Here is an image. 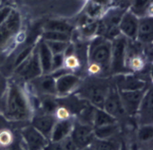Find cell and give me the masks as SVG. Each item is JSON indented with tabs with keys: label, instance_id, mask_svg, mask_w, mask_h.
<instances>
[{
	"label": "cell",
	"instance_id": "6da1fadb",
	"mask_svg": "<svg viewBox=\"0 0 153 150\" xmlns=\"http://www.w3.org/2000/svg\"><path fill=\"white\" fill-rule=\"evenodd\" d=\"M0 112L9 122L20 123L30 120L33 112L31 101L18 81L9 80L6 94L0 102Z\"/></svg>",
	"mask_w": 153,
	"mask_h": 150
},
{
	"label": "cell",
	"instance_id": "7a4b0ae2",
	"mask_svg": "<svg viewBox=\"0 0 153 150\" xmlns=\"http://www.w3.org/2000/svg\"><path fill=\"white\" fill-rule=\"evenodd\" d=\"M111 41L96 35L88 41V71L89 74L101 76L110 73Z\"/></svg>",
	"mask_w": 153,
	"mask_h": 150
},
{
	"label": "cell",
	"instance_id": "3957f363",
	"mask_svg": "<svg viewBox=\"0 0 153 150\" xmlns=\"http://www.w3.org/2000/svg\"><path fill=\"white\" fill-rule=\"evenodd\" d=\"M22 27V18L16 10L13 9L8 18L0 25V52L7 50Z\"/></svg>",
	"mask_w": 153,
	"mask_h": 150
},
{
	"label": "cell",
	"instance_id": "277c9868",
	"mask_svg": "<svg viewBox=\"0 0 153 150\" xmlns=\"http://www.w3.org/2000/svg\"><path fill=\"white\" fill-rule=\"evenodd\" d=\"M40 75H42V69L35 45L30 54L13 68V76L19 81L28 83Z\"/></svg>",
	"mask_w": 153,
	"mask_h": 150
},
{
	"label": "cell",
	"instance_id": "5b68a950",
	"mask_svg": "<svg viewBox=\"0 0 153 150\" xmlns=\"http://www.w3.org/2000/svg\"><path fill=\"white\" fill-rule=\"evenodd\" d=\"M128 39L122 34L111 40V61H110V73H126V54Z\"/></svg>",
	"mask_w": 153,
	"mask_h": 150
},
{
	"label": "cell",
	"instance_id": "8992f818",
	"mask_svg": "<svg viewBox=\"0 0 153 150\" xmlns=\"http://www.w3.org/2000/svg\"><path fill=\"white\" fill-rule=\"evenodd\" d=\"M108 88L109 85L102 82H91L82 87L77 95L95 108H103Z\"/></svg>",
	"mask_w": 153,
	"mask_h": 150
},
{
	"label": "cell",
	"instance_id": "52a82bcc",
	"mask_svg": "<svg viewBox=\"0 0 153 150\" xmlns=\"http://www.w3.org/2000/svg\"><path fill=\"white\" fill-rule=\"evenodd\" d=\"M20 137L24 150H43L49 140L35 128L30 125L20 129Z\"/></svg>",
	"mask_w": 153,
	"mask_h": 150
},
{
	"label": "cell",
	"instance_id": "ba28073f",
	"mask_svg": "<svg viewBox=\"0 0 153 150\" xmlns=\"http://www.w3.org/2000/svg\"><path fill=\"white\" fill-rule=\"evenodd\" d=\"M71 138L72 139L73 143H75V146L79 148V150L91 146L95 140L92 125L83 124V123H80L74 119Z\"/></svg>",
	"mask_w": 153,
	"mask_h": 150
},
{
	"label": "cell",
	"instance_id": "9c48e42d",
	"mask_svg": "<svg viewBox=\"0 0 153 150\" xmlns=\"http://www.w3.org/2000/svg\"><path fill=\"white\" fill-rule=\"evenodd\" d=\"M36 97L54 96L56 97L55 79L51 74H42L27 83Z\"/></svg>",
	"mask_w": 153,
	"mask_h": 150
},
{
	"label": "cell",
	"instance_id": "30bf717a",
	"mask_svg": "<svg viewBox=\"0 0 153 150\" xmlns=\"http://www.w3.org/2000/svg\"><path fill=\"white\" fill-rule=\"evenodd\" d=\"M81 78L73 72H67L55 78L56 96L60 98L67 97L80 87Z\"/></svg>",
	"mask_w": 153,
	"mask_h": 150
},
{
	"label": "cell",
	"instance_id": "8fae6325",
	"mask_svg": "<svg viewBox=\"0 0 153 150\" xmlns=\"http://www.w3.org/2000/svg\"><path fill=\"white\" fill-rule=\"evenodd\" d=\"M103 109L107 112V113H108L113 118H115L117 121L120 118L126 115L125 109L123 108L122 102H121V99H120L118 89L116 88L115 85L114 87H109L107 97H105V102H104Z\"/></svg>",
	"mask_w": 153,
	"mask_h": 150
},
{
	"label": "cell",
	"instance_id": "7c38bea8",
	"mask_svg": "<svg viewBox=\"0 0 153 150\" xmlns=\"http://www.w3.org/2000/svg\"><path fill=\"white\" fill-rule=\"evenodd\" d=\"M146 89L131 90V91H119L120 99L126 115L134 116L137 114L142 99Z\"/></svg>",
	"mask_w": 153,
	"mask_h": 150
},
{
	"label": "cell",
	"instance_id": "4fadbf2b",
	"mask_svg": "<svg viewBox=\"0 0 153 150\" xmlns=\"http://www.w3.org/2000/svg\"><path fill=\"white\" fill-rule=\"evenodd\" d=\"M146 82L134 74L128 72L115 75V87L119 91H131V90L146 89Z\"/></svg>",
	"mask_w": 153,
	"mask_h": 150
},
{
	"label": "cell",
	"instance_id": "5bb4252c",
	"mask_svg": "<svg viewBox=\"0 0 153 150\" xmlns=\"http://www.w3.org/2000/svg\"><path fill=\"white\" fill-rule=\"evenodd\" d=\"M139 18L128 9L122 15L118 28L120 33L130 41H136L138 33Z\"/></svg>",
	"mask_w": 153,
	"mask_h": 150
},
{
	"label": "cell",
	"instance_id": "9a60e30c",
	"mask_svg": "<svg viewBox=\"0 0 153 150\" xmlns=\"http://www.w3.org/2000/svg\"><path fill=\"white\" fill-rule=\"evenodd\" d=\"M56 121L57 119L53 114L43 113V112H37V114L33 115L30 120V125L48 140H50L51 131L53 129Z\"/></svg>",
	"mask_w": 153,
	"mask_h": 150
},
{
	"label": "cell",
	"instance_id": "2e32d148",
	"mask_svg": "<svg viewBox=\"0 0 153 150\" xmlns=\"http://www.w3.org/2000/svg\"><path fill=\"white\" fill-rule=\"evenodd\" d=\"M152 89L147 88L140 104L138 112L141 125H152Z\"/></svg>",
	"mask_w": 153,
	"mask_h": 150
},
{
	"label": "cell",
	"instance_id": "e0dca14e",
	"mask_svg": "<svg viewBox=\"0 0 153 150\" xmlns=\"http://www.w3.org/2000/svg\"><path fill=\"white\" fill-rule=\"evenodd\" d=\"M153 38V21L150 15L139 18L136 41L141 44H151Z\"/></svg>",
	"mask_w": 153,
	"mask_h": 150
},
{
	"label": "cell",
	"instance_id": "ac0fdd59",
	"mask_svg": "<svg viewBox=\"0 0 153 150\" xmlns=\"http://www.w3.org/2000/svg\"><path fill=\"white\" fill-rule=\"evenodd\" d=\"M73 117L64 120H57L51 131L50 140L51 142H59L63 139L71 136L73 126Z\"/></svg>",
	"mask_w": 153,
	"mask_h": 150
},
{
	"label": "cell",
	"instance_id": "d6986e66",
	"mask_svg": "<svg viewBox=\"0 0 153 150\" xmlns=\"http://www.w3.org/2000/svg\"><path fill=\"white\" fill-rule=\"evenodd\" d=\"M36 50L38 53V59L42 69V74H50L51 72V63L53 54L47 46L46 42L40 40L36 44Z\"/></svg>",
	"mask_w": 153,
	"mask_h": 150
},
{
	"label": "cell",
	"instance_id": "ffe728a7",
	"mask_svg": "<svg viewBox=\"0 0 153 150\" xmlns=\"http://www.w3.org/2000/svg\"><path fill=\"white\" fill-rule=\"evenodd\" d=\"M119 130H120V126L117 122L99 127H94L93 133L95 139H98V140H107V139L113 138L119 132Z\"/></svg>",
	"mask_w": 153,
	"mask_h": 150
},
{
	"label": "cell",
	"instance_id": "44dd1931",
	"mask_svg": "<svg viewBox=\"0 0 153 150\" xmlns=\"http://www.w3.org/2000/svg\"><path fill=\"white\" fill-rule=\"evenodd\" d=\"M151 6V0H131L128 10L138 18L147 15Z\"/></svg>",
	"mask_w": 153,
	"mask_h": 150
},
{
	"label": "cell",
	"instance_id": "7402d4cb",
	"mask_svg": "<svg viewBox=\"0 0 153 150\" xmlns=\"http://www.w3.org/2000/svg\"><path fill=\"white\" fill-rule=\"evenodd\" d=\"M118 121L113 118L111 115L107 113L103 108H95L93 114L92 119V127H99L102 125L113 124V123H117Z\"/></svg>",
	"mask_w": 153,
	"mask_h": 150
},
{
	"label": "cell",
	"instance_id": "603a6c76",
	"mask_svg": "<svg viewBox=\"0 0 153 150\" xmlns=\"http://www.w3.org/2000/svg\"><path fill=\"white\" fill-rule=\"evenodd\" d=\"M43 150H79V148L73 143L71 136H68L59 142L49 141Z\"/></svg>",
	"mask_w": 153,
	"mask_h": 150
},
{
	"label": "cell",
	"instance_id": "cb8c5ba5",
	"mask_svg": "<svg viewBox=\"0 0 153 150\" xmlns=\"http://www.w3.org/2000/svg\"><path fill=\"white\" fill-rule=\"evenodd\" d=\"M94 150H121L122 144L113 138L107 140H98L95 139L92 143Z\"/></svg>",
	"mask_w": 153,
	"mask_h": 150
},
{
	"label": "cell",
	"instance_id": "d4e9b609",
	"mask_svg": "<svg viewBox=\"0 0 153 150\" xmlns=\"http://www.w3.org/2000/svg\"><path fill=\"white\" fill-rule=\"evenodd\" d=\"M45 30H55L71 34L73 28L68 22L62 20H50L45 25Z\"/></svg>",
	"mask_w": 153,
	"mask_h": 150
},
{
	"label": "cell",
	"instance_id": "484cf974",
	"mask_svg": "<svg viewBox=\"0 0 153 150\" xmlns=\"http://www.w3.org/2000/svg\"><path fill=\"white\" fill-rule=\"evenodd\" d=\"M105 10L107 9L100 6L97 3L91 1V0H88L85 8V14L92 20H98L105 12Z\"/></svg>",
	"mask_w": 153,
	"mask_h": 150
},
{
	"label": "cell",
	"instance_id": "4316f807",
	"mask_svg": "<svg viewBox=\"0 0 153 150\" xmlns=\"http://www.w3.org/2000/svg\"><path fill=\"white\" fill-rule=\"evenodd\" d=\"M97 29H98V20H93L81 26L80 29H79V31H80V35L83 39L89 41L94 36L97 35Z\"/></svg>",
	"mask_w": 153,
	"mask_h": 150
},
{
	"label": "cell",
	"instance_id": "83f0119b",
	"mask_svg": "<svg viewBox=\"0 0 153 150\" xmlns=\"http://www.w3.org/2000/svg\"><path fill=\"white\" fill-rule=\"evenodd\" d=\"M42 40L44 41H61V42H71V34L61 33L55 30H44L42 33Z\"/></svg>",
	"mask_w": 153,
	"mask_h": 150
},
{
	"label": "cell",
	"instance_id": "f1b7e54d",
	"mask_svg": "<svg viewBox=\"0 0 153 150\" xmlns=\"http://www.w3.org/2000/svg\"><path fill=\"white\" fill-rule=\"evenodd\" d=\"M82 66V64L80 60L78 59V57L74 54L70 55V56H65V61H64V68L68 69V71L73 72L76 71L77 68H79Z\"/></svg>",
	"mask_w": 153,
	"mask_h": 150
},
{
	"label": "cell",
	"instance_id": "f546056e",
	"mask_svg": "<svg viewBox=\"0 0 153 150\" xmlns=\"http://www.w3.org/2000/svg\"><path fill=\"white\" fill-rule=\"evenodd\" d=\"M44 41V40H43ZM47 46L49 47L52 54L64 53L70 42H61V41H45Z\"/></svg>",
	"mask_w": 153,
	"mask_h": 150
},
{
	"label": "cell",
	"instance_id": "4dcf8cb0",
	"mask_svg": "<svg viewBox=\"0 0 153 150\" xmlns=\"http://www.w3.org/2000/svg\"><path fill=\"white\" fill-rule=\"evenodd\" d=\"M138 139L142 143H149L152 140V125H141L138 131Z\"/></svg>",
	"mask_w": 153,
	"mask_h": 150
},
{
	"label": "cell",
	"instance_id": "1f68e13d",
	"mask_svg": "<svg viewBox=\"0 0 153 150\" xmlns=\"http://www.w3.org/2000/svg\"><path fill=\"white\" fill-rule=\"evenodd\" d=\"M64 61H65L64 53L53 54V56H52V63H51V72L57 71V69H60L62 68H64Z\"/></svg>",
	"mask_w": 153,
	"mask_h": 150
},
{
	"label": "cell",
	"instance_id": "d6a6232c",
	"mask_svg": "<svg viewBox=\"0 0 153 150\" xmlns=\"http://www.w3.org/2000/svg\"><path fill=\"white\" fill-rule=\"evenodd\" d=\"M34 46H29L27 48H25V49L22 51H21L20 53H18V55L16 56V58H15V60L13 62V68L17 67L21 62H23L25 59L30 54V52L33 51Z\"/></svg>",
	"mask_w": 153,
	"mask_h": 150
},
{
	"label": "cell",
	"instance_id": "836d02e7",
	"mask_svg": "<svg viewBox=\"0 0 153 150\" xmlns=\"http://www.w3.org/2000/svg\"><path fill=\"white\" fill-rule=\"evenodd\" d=\"M8 84H9V80L7 79V77L2 72H0V102L2 101L5 94H6Z\"/></svg>",
	"mask_w": 153,
	"mask_h": 150
},
{
	"label": "cell",
	"instance_id": "e575fe53",
	"mask_svg": "<svg viewBox=\"0 0 153 150\" xmlns=\"http://www.w3.org/2000/svg\"><path fill=\"white\" fill-rule=\"evenodd\" d=\"M12 10H13V8L10 6H3L2 5V6L0 7V25L8 18Z\"/></svg>",
	"mask_w": 153,
	"mask_h": 150
},
{
	"label": "cell",
	"instance_id": "d590c367",
	"mask_svg": "<svg viewBox=\"0 0 153 150\" xmlns=\"http://www.w3.org/2000/svg\"><path fill=\"white\" fill-rule=\"evenodd\" d=\"M91 1L97 3L105 9H108V6H110V0H91Z\"/></svg>",
	"mask_w": 153,
	"mask_h": 150
},
{
	"label": "cell",
	"instance_id": "8d00e7d4",
	"mask_svg": "<svg viewBox=\"0 0 153 150\" xmlns=\"http://www.w3.org/2000/svg\"><path fill=\"white\" fill-rule=\"evenodd\" d=\"M130 2H131V0H122L119 7H122L124 9H128L129 5H130Z\"/></svg>",
	"mask_w": 153,
	"mask_h": 150
},
{
	"label": "cell",
	"instance_id": "74e56055",
	"mask_svg": "<svg viewBox=\"0 0 153 150\" xmlns=\"http://www.w3.org/2000/svg\"><path fill=\"white\" fill-rule=\"evenodd\" d=\"M122 0H110V6L111 7H118L120 6Z\"/></svg>",
	"mask_w": 153,
	"mask_h": 150
},
{
	"label": "cell",
	"instance_id": "f35d334b",
	"mask_svg": "<svg viewBox=\"0 0 153 150\" xmlns=\"http://www.w3.org/2000/svg\"><path fill=\"white\" fill-rule=\"evenodd\" d=\"M0 150H24L22 147H9V148H5V149H0Z\"/></svg>",
	"mask_w": 153,
	"mask_h": 150
},
{
	"label": "cell",
	"instance_id": "ab89813d",
	"mask_svg": "<svg viewBox=\"0 0 153 150\" xmlns=\"http://www.w3.org/2000/svg\"><path fill=\"white\" fill-rule=\"evenodd\" d=\"M81 150H94V148H93V146H92V143H91V146H87V147H85V148H83V149H81Z\"/></svg>",
	"mask_w": 153,
	"mask_h": 150
},
{
	"label": "cell",
	"instance_id": "60d3db41",
	"mask_svg": "<svg viewBox=\"0 0 153 150\" xmlns=\"http://www.w3.org/2000/svg\"><path fill=\"white\" fill-rule=\"evenodd\" d=\"M4 59H5V56L2 54V52H0V64H2V63H3Z\"/></svg>",
	"mask_w": 153,
	"mask_h": 150
},
{
	"label": "cell",
	"instance_id": "b9f144b4",
	"mask_svg": "<svg viewBox=\"0 0 153 150\" xmlns=\"http://www.w3.org/2000/svg\"><path fill=\"white\" fill-rule=\"evenodd\" d=\"M139 150H152V148H141Z\"/></svg>",
	"mask_w": 153,
	"mask_h": 150
},
{
	"label": "cell",
	"instance_id": "7bdbcfd3",
	"mask_svg": "<svg viewBox=\"0 0 153 150\" xmlns=\"http://www.w3.org/2000/svg\"><path fill=\"white\" fill-rule=\"evenodd\" d=\"M1 6H2V5H1V4H0V7H1Z\"/></svg>",
	"mask_w": 153,
	"mask_h": 150
}]
</instances>
